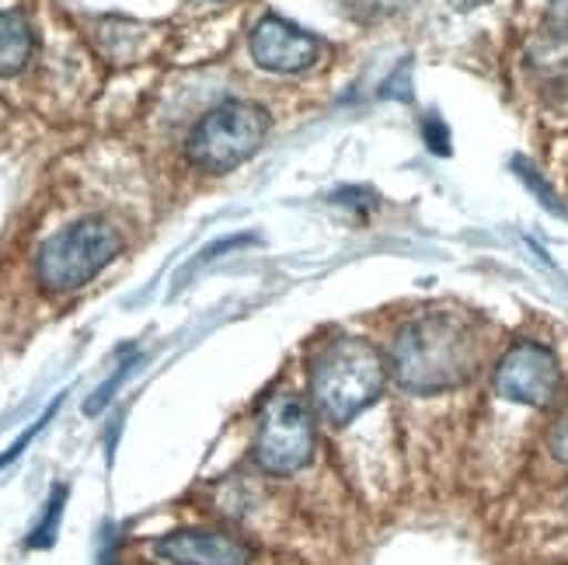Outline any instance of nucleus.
<instances>
[{
	"mask_svg": "<svg viewBox=\"0 0 568 565\" xmlns=\"http://www.w3.org/2000/svg\"><path fill=\"white\" fill-rule=\"evenodd\" d=\"M36 53V32L21 11H0V78H14Z\"/></svg>",
	"mask_w": 568,
	"mask_h": 565,
	"instance_id": "obj_9",
	"label": "nucleus"
},
{
	"mask_svg": "<svg viewBox=\"0 0 568 565\" xmlns=\"http://www.w3.org/2000/svg\"><path fill=\"white\" fill-rule=\"evenodd\" d=\"M491 384H496V391L506 402L527 408H548L561 391V366L545 342L524 339L503 353Z\"/></svg>",
	"mask_w": 568,
	"mask_h": 565,
	"instance_id": "obj_6",
	"label": "nucleus"
},
{
	"mask_svg": "<svg viewBox=\"0 0 568 565\" xmlns=\"http://www.w3.org/2000/svg\"><path fill=\"white\" fill-rule=\"evenodd\" d=\"M60 405H63V395H57V398H53V405H49V408H45V412L39 415V420H36V423H32L29 430H24V433H21L18 440H14V444L8 447V454H0V468H4V464H11V461H18V457L24 454V447H29L32 440H36V436H39V433H42V430L49 426V420H53V415L60 412Z\"/></svg>",
	"mask_w": 568,
	"mask_h": 565,
	"instance_id": "obj_11",
	"label": "nucleus"
},
{
	"mask_svg": "<svg viewBox=\"0 0 568 565\" xmlns=\"http://www.w3.org/2000/svg\"><path fill=\"white\" fill-rule=\"evenodd\" d=\"M387 356L366 339H335L317 353L311 366V402L332 426L353 423L363 408L384 395Z\"/></svg>",
	"mask_w": 568,
	"mask_h": 565,
	"instance_id": "obj_2",
	"label": "nucleus"
},
{
	"mask_svg": "<svg viewBox=\"0 0 568 565\" xmlns=\"http://www.w3.org/2000/svg\"><path fill=\"white\" fill-rule=\"evenodd\" d=\"M248 49L258 67L273 73H296V70H307L321 57V39L296 29L293 21L280 14H268L252 29Z\"/></svg>",
	"mask_w": 568,
	"mask_h": 565,
	"instance_id": "obj_8",
	"label": "nucleus"
},
{
	"mask_svg": "<svg viewBox=\"0 0 568 565\" xmlns=\"http://www.w3.org/2000/svg\"><path fill=\"white\" fill-rule=\"evenodd\" d=\"M548 451H551V457H555L558 464H565V468H568V405L561 408V415H558L555 426H551Z\"/></svg>",
	"mask_w": 568,
	"mask_h": 565,
	"instance_id": "obj_14",
	"label": "nucleus"
},
{
	"mask_svg": "<svg viewBox=\"0 0 568 565\" xmlns=\"http://www.w3.org/2000/svg\"><path fill=\"white\" fill-rule=\"evenodd\" d=\"M548 21H551V29L561 39H568V0H558V4L551 8V14H548Z\"/></svg>",
	"mask_w": 568,
	"mask_h": 565,
	"instance_id": "obj_16",
	"label": "nucleus"
},
{
	"mask_svg": "<svg viewBox=\"0 0 568 565\" xmlns=\"http://www.w3.org/2000/svg\"><path fill=\"white\" fill-rule=\"evenodd\" d=\"M158 555L171 565H248L255 548L234 531L182 527L158 542Z\"/></svg>",
	"mask_w": 568,
	"mask_h": 565,
	"instance_id": "obj_7",
	"label": "nucleus"
},
{
	"mask_svg": "<svg viewBox=\"0 0 568 565\" xmlns=\"http://www.w3.org/2000/svg\"><path fill=\"white\" fill-rule=\"evenodd\" d=\"M67 500H70V488H67L63 482L53 485V493H49V500H45L42 517H39V524L32 527L29 548H53L57 534H60V521H63V506H67Z\"/></svg>",
	"mask_w": 568,
	"mask_h": 565,
	"instance_id": "obj_10",
	"label": "nucleus"
},
{
	"mask_svg": "<svg viewBox=\"0 0 568 565\" xmlns=\"http://www.w3.org/2000/svg\"><path fill=\"white\" fill-rule=\"evenodd\" d=\"M423 137H426L433 154H450V130H447V122H443L439 115L423 119Z\"/></svg>",
	"mask_w": 568,
	"mask_h": 565,
	"instance_id": "obj_13",
	"label": "nucleus"
},
{
	"mask_svg": "<svg viewBox=\"0 0 568 565\" xmlns=\"http://www.w3.org/2000/svg\"><path fill=\"white\" fill-rule=\"evenodd\" d=\"M122 252V234L105 216H84L49 238L39 259L36 276L45 293H73L91 283Z\"/></svg>",
	"mask_w": 568,
	"mask_h": 565,
	"instance_id": "obj_3",
	"label": "nucleus"
},
{
	"mask_svg": "<svg viewBox=\"0 0 568 565\" xmlns=\"http://www.w3.org/2000/svg\"><path fill=\"white\" fill-rule=\"evenodd\" d=\"M130 371H133V360H130V363H122L119 371L112 374V381H109V384H102V387H98V395H94V398H91V402L84 405V412H88V415L102 412V408H105V405L112 402V391H115V387H119L122 381H126V374H130Z\"/></svg>",
	"mask_w": 568,
	"mask_h": 565,
	"instance_id": "obj_15",
	"label": "nucleus"
},
{
	"mask_svg": "<svg viewBox=\"0 0 568 565\" xmlns=\"http://www.w3.org/2000/svg\"><path fill=\"white\" fill-rule=\"evenodd\" d=\"M265 137H268V112L255 102L231 98V102L216 105L195 122V130L189 133L185 143V154L195 168L224 175V171H234L237 164L255 158Z\"/></svg>",
	"mask_w": 568,
	"mask_h": 565,
	"instance_id": "obj_4",
	"label": "nucleus"
},
{
	"mask_svg": "<svg viewBox=\"0 0 568 565\" xmlns=\"http://www.w3.org/2000/svg\"><path fill=\"white\" fill-rule=\"evenodd\" d=\"M481 360V339L467 314L429 307L412 314L394 332L387 350V371L415 395L460 387L475 377Z\"/></svg>",
	"mask_w": 568,
	"mask_h": 565,
	"instance_id": "obj_1",
	"label": "nucleus"
},
{
	"mask_svg": "<svg viewBox=\"0 0 568 565\" xmlns=\"http://www.w3.org/2000/svg\"><path fill=\"white\" fill-rule=\"evenodd\" d=\"M513 168H516V175H520L524 182H527V189H534V195L540 203H545L548 210H555V213H565V206L558 203V195H555V189L537 175V168L530 164V161H524V158H516L513 161Z\"/></svg>",
	"mask_w": 568,
	"mask_h": 565,
	"instance_id": "obj_12",
	"label": "nucleus"
},
{
	"mask_svg": "<svg viewBox=\"0 0 568 565\" xmlns=\"http://www.w3.org/2000/svg\"><path fill=\"white\" fill-rule=\"evenodd\" d=\"M314 415L304 398L296 395H273L258 415L255 433V461L268 475H293L314 457Z\"/></svg>",
	"mask_w": 568,
	"mask_h": 565,
	"instance_id": "obj_5",
	"label": "nucleus"
}]
</instances>
